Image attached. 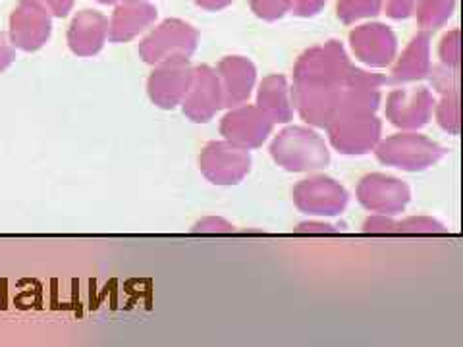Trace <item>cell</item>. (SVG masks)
I'll use <instances>...</instances> for the list:
<instances>
[{
	"instance_id": "obj_1",
	"label": "cell",
	"mask_w": 463,
	"mask_h": 347,
	"mask_svg": "<svg viewBox=\"0 0 463 347\" xmlns=\"http://www.w3.org/2000/svg\"><path fill=\"white\" fill-rule=\"evenodd\" d=\"M355 71L335 41L303 56L296 70V98L303 118L317 126L335 122L345 97L344 85L352 83Z\"/></svg>"
},
{
	"instance_id": "obj_2",
	"label": "cell",
	"mask_w": 463,
	"mask_h": 347,
	"mask_svg": "<svg viewBox=\"0 0 463 347\" xmlns=\"http://www.w3.org/2000/svg\"><path fill=\"white\" fill-rule=\"evenodd\" d=\"M272 155L284 168L301 172L315 170L328 163V153L325 143L313 132L301 127L286 129L272 145Z\"/></svg>"
},
{
	"instance_id": "obj_3",
	"label": "cell",
	"mask_w": 463,
	"mask_h": 347,
	"mask_svg": "<svg viewBox=\"0 0 463 347\" xmlns=\"http://www.w3.org/2000/svg\"><path fill=\"white\" fill-rule=\"evenodd\" d=\"M197 33L180 20H168L143 41L139 52L145 62H166L174 58H187L195 49Z\"/></svg>"
},
{
	"instance_id": "obj_4",
	"label": "cell",
	"mask_w": 463,
	"mask_h": 347,
	"mask_svg": "<svg viewBox=\"0 0 463 347\" xmlns=\"http://www.w3.org/2000/svg\"><path fill=\"white\" fill-rule=\"evenodd\" d=\"M444 155L440 145L421 136H398L381 145L379 158L403 170H421L434 164Z\"/></svg>"
},
{
	"instance_id": "obj_5",
	"label": "cell",
	"mask_w": 463,
	"mask_h": 347,
	"mask_svg": "<svg viewBox=\"0 0 463 347\" xmlns=\"http://www.w3.org/2000/svg\"><path fill=\"white\" fill-rule=\"evenodd\" d=\"M194 81V71L187 58L166 61L149 80V95L158 107L172 108L182 97L187 95Z\"/></svg>"
},
{
	"instance_id": "obj_6",
	"label": "cell",
	"mask_w": 463,
	"mask_h": 347,
	"mask_svg": "<svg viewBox=\"0 0 463 347\" xmlns=\"http://www.w3.org/2000/svg\"><path fill=\"white\" fill-rule=\"evenodd\" d=\"M12 42L22 51H37L45 45L51 35V18L45 8L32 0H24V5L14 12L10 22Z\"/></svg>"
},
{
	"instance_id": "obj_7",
	"label": "cell",
	"mask_w": 463,
	"mask_h": 347,
	"mask_svg": "<svg viewBox=\"0 0 463 347\" xmlns=\"http://www.w3.org/2000/svg\"><path fill=\"white\" fill-rule=\"evenodd\" d=\"M335 122L336 126L330 129L332 143L342 153H367L379 139L381 124L371 114H344Z\"/></svg>"
},
{
	"instance_id": "obj_8",
	"label": "cell",
	"mask_w": 463,
	"mask_h": 347,
	"mask_svg": "<svg viewBox=\"0 0 463 347\" xmlns=\"http://www.w3.org/2000/svg\"><path fill=\"white\" fill-rule=\"evenodd\" d=\"M201 168L214 183H236L250 170V155L232 145L213 143L201 156Z\"/></svg>"
},
{
	"instance_id": "obj_9",
	"label": "cell",
	"mask_w": 463,
	"mask_h": 347,
	"mask_svg": "<svg viewBox=\"0 0 463 347\" xmlns=\"http://www.w3.org/2000/svg\"><path fill=\"white\" fill-rule=\"evenodd\" d=\"M347 201L345 192L335 180L315 178L298 185L296 202L299 209L313 214H338Z\"/></svg>"
},
{
	"instance_id": "obj_10",
	"label": "cell",
	"mask_w": 463,
	"mask_h": 347,
	"mask_svg": "<svg viewBox=\"0 0 463 347\" xmlns=\"http://www.w3.org/2000/svg\"><path fill=\"white\" fill-rule=\"evenodd\" d=\"M352 47L361 61L371 66H386L396 52V37L384 25H364L350 35Z\"/></svg>"
},
{
	"instance_id": "obj_11",
	"label": "cell",
	"mask_w": 463,
	"mask_h": 347,
	"mask_svg": "<svg viewBox=\"0 0 463 347\" xmlns=\"http://www.w3.org/2000/svg\"><path fill=\"white\" fill-rule=\"evenodd\" d=\"M359 199L367 209L379 211L383 214H394L410 201V192L398 180L374 174V176L365 178L361 183Z\"/></svg>"
},
{
	"instance_id": "obj_12",
	"label": "cell",
	"mask_w": 463,
	"mask_h": 347,
	"mask_svg": "<svg viewBox=\"0 0 463 347\" xmlns=\"http://www.w3.org/2000/svg\"><path fill=\"white\" fill-rule=\"evenodd\" d=\"M190 89L194 91L190 93V98L185 100L184 110L190 114L195 122H207L224 103L219 78H216L214 71L207 66H203L195 71Z\"/></svg>"
},
{
	"instance_id": "obj_13",
	"label": "cell",
	"mask_w": 463,
	"mask_h": 347,
	"mask_svg": "<svg viewBox=\"0 0 463 347\" xmlns=\"http://www.w3.org/2000/svg\"><path fill=\"white\" fill-rule=\"evenodd\" d=\"M434 100L427 89L398 91L388 100V118L396 126L421 127L429 122Z\"/></svg>"
},
{
	"instance_id": "obj_14",
	"label": "cell",
	"mask_w": 463,
	"mask_h": 347,
	"mask_svg": "<svg viewBox=\"0 0 463 347\" xmlns=\"http://www.w3.org/2000/svg\"><path fill=\"white\" fill-rule=\"evenodd\" d=\"M270 127L272 124L265 112H260L257 108H240L226 116L222 124V134L228 139H234L236 143L255 147V145L267 139Z\"/></svg>"
},
{
	"instance_id": "obj_15",
	"label": "cell",
	"mask_w": 463,
	"mask_h": 347,
	"mask_svg": "<svg viewBox=\"0 0 463 347\" xmlns=\"http://www.w3.org/2000/svg\"><path fill=\"white\" fill-rule=\"evenodd\" d=\"M107 27V20L100 14L91 10L81 12L68 32L71 52H76L78 56L97 54L105 45Z\"/></svg>"
},
{
	"instance_id": "obj_16",
	"label": "cell",
	"mask_w": 463,
	"mask_h": 347,
	"mask_svg": "<svg viewBox=\"0 0 463 347\" xmlns=\"http://www.w3.org/2000/svg\"><path fill=\"white\" fill-rule=\"evenodd\" d=\"M156 18V10L149 5L129 3L116 10L110 25V41L122 42L136 37Z\"/></svg>"
},
{
	"instance_id": "obj_17",
	"label": "cell",
	"mask_w": 463,
	"mask_h": 347,
	"mask_svg": "<svg viewBox=\"0 0 463 347\" xmlns=\"http://www.w3.org/2000/svg\"><path fill=\"white\" fill-rule=\"evenodd\" d=\"M221 71L224 78V89L226 93L224 103L228 105H238L245 97H250L251 85L255 80V70L251 62L243 61V58H226V61L221 64Z\"/></svg>"
},
{
	"instance_id": "obj_18",
	"label": "cell",
	"mask_w": 463,
	"mask_h": 347,
	"mask_svg": "<svg viewBox=\"0 0 463 347\" xmlns=\"http://www.w3.org/2000/svg\"><path fill=\"white\" fill-rule=\"evenodd\" d=\"M259 105L270 122H288L292 118V107H289L286 95V80L279 76L269 78L260 87Z\"/></svg>"
},
{
	"instance_id": "obj_19",
	"label": "cell",
	"mask_w": 463,
	"mask_h": 347,
	"mask_svg": "<svg viewBox=\"0 0 463 347\" xmlns=\"http://www.w3.org/2000/svg\"><path fill=\"white\" fill-rule=\"evenodd\" d=\"M429 71V35H417L394 70L396 81H413Z\"/></svg>"
},
{
	"instance_id": "obj_20",
	"label": "cell",
	"mask_w": 463,
	"mask_h": 347,
	"mask_svg": "<svg viewBox=\"0 0 463 347\" xmlns=\"http://www.w3.org/2000/svg\"><path fill=\"white\" fill-rule=\"evenodd\" d=\"M454 0H419L417 18L421 27L437 29L452 16Z\"/></svg>"
},
{
	"instance_id": "obj_21",
	"label": "cell",
	"mask_w": 463,
	"mask_h": 347,
	"mask_svg": "<svg viewBox=\"0 0 463 347\" xmlns=\"http://www.w3.org/2000/svg\"><path fill=\"white\" fill-rule=\"evenodd\" d=\"M383 0H340L338 3V16L342 22L352 23L359 18L376 16L381 12Z\"/></svg>"
},
{
	"instance_id": "obj_22",
	"label": "cell",
	"mask_w": 463,
	"mask_h": 347,
	"mask_svg": "<svg viewBox=\"0 0 463 347\" xmlns=\"http://www.w3.org/2000/svg\"><path fill=\"white\" fill-rule=\"evenodd\" d=\"M253 10L260 18L277 20L288 10V0H251Z\"/></svg>"
},
{
	"instance_id": "obj_23",
	"label": "cell",
	"mask_w": 463,
	"mask_h": 347,
	"mask_svg": "<svg viewBox=\"0 0 463 347\" xmlns=\"http://www.w3.org/2000/svg\"><path fill=\"white\" fill-rule=\"evenodd\" d=\"M323 5L325 0H288V8H292L298 16H313Z\"/></svg>"
},
{
	"instance_id": "obj_24",
	"label": "cell",
	"mask_w": 463,
	"mask_h": 347,
	"mask_svg": "<svg viewBox=\"0 0 463 347\" xmlns=\"http://www.w3.org/2000/svg\"><path fill=\"white\" fill-rule=\"evenodd\" d=\"M417 0H388L386 12L392 18H408Z\"/></svg>"
},
{
	"instance_id": "obj_25",
	"label": "cell",
	"mask_w": 463,
	"mask_h": 347,
	"mask_svg": "<svg viewBox=\"0 0 463 347\" xmlns=\"http://www.w3.org/2000/svg\"><path fill=\"white\" fill-rule=\"evenodd\" d=\"M442 61L446 64H458V32L446 35L442 41Z\"/></svg>"
},
{
	"instance_id": "obj_26",
	"label": "cell",
	"mask_w": 463,
	"mask_h": 347,
	"mask_svg": "<svg viewBox=\"0 0 463 347\" xmlns=\"http://www.w3.org/2000/svg\"><path fill=\"white\" fill-rule=\"evenodd\" d=\"M32 3H37L39 6H47L54 16H66L71 5H74V0H32Z\"/></svg>"
},
{
	"instance_id": "obj_27",
	"label": "cell",
	"mask_w": 463,
	"mask_h": 347,
	"mask_svg": "<svg viewBox=\"0 0 463 347\" xmlns=\"http://www.w3.org/2000/svg\"><path fill=\"white\" fill-rule=\"evenodd\" d=\"M16 58V52H14V47L8 42L6 35L0 33V71H5Z\"/></svg>"
},
{
	"instance_id": "obj_28",
	"label": "cell",
	"mask_w": 463,
	"mask_h": 347,
	"mask_svg": "<svg viewBox=\"0 0 463 347\" xmlns=\"http://www.w3.org/2000/svg\"><path fill=\"white\" fill-rule=\"evenodd\" d=\"M423 220L425 219L408 220L403 224H398V230H403V231H437V230H440V226L437 222H432V220L427 226H423Z\"/></svg>"
},
{
	"instance_id": "obj_29",
	"label": "cell",
	"mask_w": 463,
	"mask_h": 347,
	"mask_svg": "<svg viewBox=\"0 0 463 347\" xmlns=\"http://www.w3.org/2000/svg\"><path fill=\"white\" fill-rule=\"evenodd\" d=\"M195 3L203 8H209V10H219L224 8L226 5H230L232 0H195Z\"/></svg>"
},
{
	"instance_id": "obj_30",
	"label": "cell",
	"mask_w": 463,
	"mask_h": 347,
	"mask_svg": "<svg viewBox=\"0 0 463 347\" xmlns=\"http://www.w3.org/2000/svg\"><path fill=\"white\" fill-rule=\"evenodd\" d=\"M100 3H107L109 5V3H116V0H100Z\"/></svg>"
}]
</instances>
